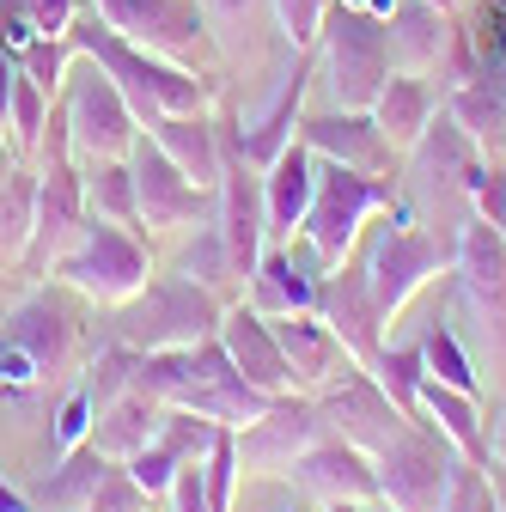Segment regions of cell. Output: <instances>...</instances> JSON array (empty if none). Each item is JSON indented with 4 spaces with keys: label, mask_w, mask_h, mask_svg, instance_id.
I'll use <instances>...</instances> for the list:
<instances>
[{
    "label": "cell",
    "mask_w": 506,
    "mask_h": 512,
    "mask_svg": "<svg viewBox=\"0 0 506 512\" xmlns=\"http://www.w3.org/2000/svg\"><path fill=\"white\" fill-rule=\"evenodd\" d=\"M68 43H74V55L98 61V68L116 80V92L135 104L141 128L159 122V116H208L214 110V80L208 74L177 68V61H165V55H147L141 43H129L122 31H110L98 13H80L68 25Z\"/></svg>",
    "instance_id": "1"
},
{
    "label": "cell",
    "mask_w": 506,
    "mask_h": 512,
    "mask_svg": "<svg viewBox=\"0 0 506 512\" xmlns=\"http://www.w3.org/2000/svg\"><path fill=\"white\" fill-rule=\"evenodd\" d=\"M49 275H55V287H68V293L116 311V305H129L153 281V256H147L135 226H116V220L86 214L80 232L61 244V256L49 263Z\"/></svg>",
    "instance_id": "2"
},
{
    "label": "cell",
    "mask_w": 506,
    "mask_h": 512,
    "mask_svg": "<svg viewBox=\"0 0 506 512\" xmlns=\"http://www.w3.org/2000/svg\"><path fill=\"white\" fill-rule=\"evenodd\" d=\"M311 68L330 98V110H372L378 92L391 80V37L385 19H372L360 7H336L324 13V31L311 43Z\"/></svg>",
    "instance_id": "3"
},
{
    "label": "cell",
    "mask_w": 506,
    "mask_h": 512,
    "mask_svg": "<svg viewBox=\"0 0 506 512\" xmlns=\"http://www.w3.org/2000/svg\"><path fill=\"white\" fill-rule=\"evenodd\" d=\"M397 183L391 177H366V171H348V165H330L318 159V189H311V208L299 220V238H305V263L330 275L348 263V250L360 244V226L372 214L397 208Z\"/></svg>",
    "instance_id": "4"
},
{
    "label": "cell",
    "mask_w": 506,
    "mask_h": 512,
    "mask_svg": "<svg viewBox=\"0 0 506 512\" xmlns=\"http://www.w3.org/2000/svg\"><path fill=\"white\" fill-rule=\"evenodd\" d=\"M220 293L196 287L189 275H153L129 305H116V342L135 354H159V348H196L208 336H220Z\"/></svg>",
    "instance_id": "5"
},
{
    "label": "cell",
    "mask_w": 506,
    "mask_h": 512,
    "mask_svg": "<svg viewBox=\"0 0 506 512\" xmlns=\"http://www.w3.org/2000/svg\"><path fill=\"white\" fill-rule=\"evenodd\" d=\"M360 269H366V287H372L378 311H385V324H391V317H397L433 275L452 269V238L421 232V220L409 214V202H397V208H385V226L372 232Z\"/></svg>",
    "instance_id": "6"
},
{
    "label": "cell",
    "mask_w": 506,
    "mask_h": 512,
    "mask_svg": "<svg viewBox=\"0 0 506 512\" xmlns=\"http://www.w3.org/2000/svg\"><path fill=\"white\" fill-rule=\"evenodd\" d=\"M61 116H68L74 135V159H129V147L141 141V116L135 104L116 92V80L98 68V61L74 55L68 86H61Z\"/></svg>",
    "instance_id": "7"
},
{
    "label": "cell",
    "mask_w": 506,
    "mask_h": 512,
    "mask_svg": "<svg viewBox=\"0 0 506 512\" xmlns=\"http://www.w3.org/2000/svg\"><path fill=\"white\" fill-rule=\"evenodd\" d=\"M92 13L122 31L129 43H141L147 55H165L177 68H214V25L202 13V0H92Z\"/></svg>",
    "instance_id": "8"
},
{
    "label": "cell",
    "mask_w": 506,
    "mask_h": 512,
    "mask_svg": "<svg viewBox=\"0 0 506 512\" xmlns=\"http://www.w3.org/2000/svg\"><path fill=\"white\" fill-rule=\"evenodd\" d=\"M452 464H458V452L427 421L403 427L391 445L372 452L378 506L385 512H439V500H446V488H452Z\"/></svg>",
    "instance_id": "9"
},
{
    "label": "cell",
    "mask_w": 506,
    "mask_h": 512,
    "mask_svg": "<svg viewBox=\"0 0 506 512\" xmlns=\"http://www.w3.org/2000/svg\"><path fill=\"white\" fill-rule=\"evenodd\" d=\"M330 427H324V415H318V403L311 397H275L269 403V415L263 421H250V427H238L232 439H238V470L244 476H269V482H287V470L318 445Z\"/></svg>",
    "instance_id": "10"
},
{
    "label": "cell",
    "mask_w": 506,
    "mask_h": 512,
    "mask_svg": "<svg viewBox=\"0 0 506 512\" xmlns=\"http://www.w3.org/2000/svg\"><path fill=\"white\" fill-rule=\"evenodd\" d=\"M129 171H135V208L147 232H196L202 220H214V196L196 189L141 128V141L129 147Z\"/></svg>",
    "instance_id": "11"
},
{
    "label": "cell",
    "mask_w": 506,
    "mask_h": 512,
    "mask_svg": "<svg viewBox=\"0 0 506 512\" xmlns=\"http://www.w3.org/2000/svg\"><path fill=\"white\" fill-rule=\"evenodd\" d=\"M0 342L19 348L37 366V378L49 384V378H61L80 360V317L55 287H37L31 299H19L7 317H0Z\"/></svg>",
    "instance_id": "12"
},
{
    "label": "cell",
    "mask_w": 506,
    "mask_h": 512,
    "mask_svg": "<svg viewBox=\"0 0 506 512\" xmlns=\"http://www.w3.org/2000/svg\"><path fill=\"white\" fill-rule=\"evenodd\" d=\"M311 403H318V415H324V427L330 433H342L348 445H360V452L372 458L378 452V445H391L403 427H415L385 391H378V378L366 372V366H348L336 384H324V391L318 397H311Z\"/></svg>",
    "instance_id": "13"
},
{
    "label": "cell",
    "mask_w": 506,
    "mask_h": 512,
    "mask_svg": "<svg viewBox=\"0 0 506 512\" xmlns=\"http://www.w3.org/2000/svg\"><path fill=\"white\" fill-rule=\"evenodd\" d=\"M452 275H458L464 311H476L482 330L506 336V232L470 214L452 238Z\"/></svg>",
    "instance_id": "14"
},
{
    "label": "cell",
    "mask_w": 506,
    "mask_h": 512,
    "mask_svg": "<svg viewBox=\"0 0 506 512\" xmlns=\"http://www.w3.org/2000/svg\"><path fill=\"white\" fill-rule=\"evenodd\" d=\"M214 226L226 238L232 275H238V293H244V281L257 275L263 250H269V208H263V171H250L238 153H226V177H220V196H214Z\"/></svg>",
    "instance_id": "15"
},
{
    "label": "cell",
    "mask_w": 506,
    "mask_h": 512,
    "mask_svg": "<svg viewBox=\"0 0 506 512\" xmlns=\"http://www.w3.org/2000/svg\"><path fill=\"white\" fill-rule=\"evenodd\" d=\"M318 317L330 324V336L348 348V360L372 372V360L385 354V311H378V299H372L360 263H342V269L324 275V287H318Z\"/></svg>",
    "instance_id": "16"
},
{
    "label": "cell",
    "mask_w": 506,
    "mask_h": 512,
    "mask_svg": "<svg viewBox=\"0 0 506 512\" xmlns=\"http://www.w3.org/2000/svg\"><path fill=\"white\" fill-rule=\"evenodd\" d=\"M299 141L330 159V165H348V171H366V177H385L391 171V141L378 135L372 110H318V116H299Z\"/></svg>",
    "instance_id": "17"
},
{
    "label": "cell",
    "mask_w": 506,
    "mask_h": 512,
    "mask_svg": "<svg viewBox=\"0 0 506 512\" xmlns=\"http://www.w3.org/2000/svg\"><path fill=\"white\" fill-rule=\"evenodd\" d=\"M311 80H318V68H311V49H299L293 74L281 80V92L269 98V110H263V116H250V122H238V135H232L226 153H238L250 171H269V165L293 147V128H299V110H305Z\"/></svg>",
    "instance_id": "18"
},
{
    "label": "cell",
    "mask_w": 506,
    "mask_h": 512,
    "mask_svg": "<svg viewBox=\"0 0 506 512\" xmlns=\"http://www.w3.org/2000/svg\"><path fill=\"white\" fill-rule=\"evenodd\" d=\"M287 482H293L299 494H311L318 506H336V500H378L372 458L360 452V445H348L342 433H324V439L287 470Z\"/></svg>",
    "instance_id": "19"
},
{
    "label": "cell",
    "mask_w": 506,
    "mask_h": 512,
    "mask_svg": "<svg viewBox=\"0 0 506 512\" xmlns=\"http://www.w3.org/2000/svg\"><path fill=\"white\" fill-rule=\"evenodd\" d=\"M220 348H226V360H232L250 384H257V391H269V397H293L287 354H281L275 324H269L263 311H250L244 299L226 305V317H220Z\"/></svg>",
    "instance_id": "20"
},
{
    "label": "cell",
    "mask_w": 506,
    "mask_h": 512,
    "mask_svg": "<svg viewBox=\"0 0 506 512\" xmlns=\"http://www.w3.org/2000/svg\"><path fill=\"white\" fill-rule=\"evenodd\" d=\"M275 324V342H281V354H287V372H293V391L299 397H318L324 384H336L354 360H348V348L330 336V324L318 311H293V317H269Z\"/></svg>",
    "instance_id": "21"
},
{
    "label": "cell",
    "mask_w": 506,
    "mask_h": 512,
    "mask_svg": "<svg viewBox=\"0 0 506 512\" xmlns=\"http://www.w3.org/2000/svg\"><path fill=\"white\" fill-rule=\"evenodd\" d=\"M318 287L324 275L305 263V256H293L287 244H269L257 275L244 281V305L263 311V317H293V311H318Z\"/></svg>",
    "instance_id": "22"
},
{
    "label": "cell",
    "mask_w": 506,
    "mask_h": 512,
    "mask_svg": "<svg viewBox=\"0 0 506 512\" xmlns=\"http://www.w3.org/2000/svg\"><path fill=\"white\" fill-rule=\"evenodd\" d=\"M147 135L159 141V153L196 183L208 189V196H220V177H226V141H220V128L208 116H159L147 122Z\"/></svg>",
    "instance_id": "23"
},
{
    "label": "cell",
    "mask_w": 506,
    "mask_h": 512,
    "mask_svg": "<svg viewBox=\"0 0 506 512\" xmlns=\"http://www.w3.org/2000/svg\"><path fill=\"white\" fill-rule=\"evenodd\" d=\"M214 421H202V415H183V409H171V421L159 427V439L147 445V452H135L129 464H122V470H129L135 482H141V494L147 500H159L165 488H171V476L189 464V458H202L208 452V445H214Z\"/></svg>",
    "instance_id": "24"
},
{
    "label": "cell",
    "mask_w": 506,
    "mask_h": 512,
    "mask_svg": "<svg viewBox=\"0 0 506 512\" xmlns=\"http://www.w3.org/2000/svg\"><path fill=\"white\" fill-rule=\"evenodd\" d=\"M385 37H391V68L427 80L452 43V13H439L433 0H397V13L385 19Z\"/></svg>",
    "instance_id": "25"
},
{
    "label": "cell",
    "mask_w": 506,
    "mask_h": 512,
    "mask_svg": "<svg viewBox=\"0 0 506 512\" xmlns=\"http://www.w3.org/2000/svg\"><path fill=\"white\" fill-rule=\"evenodd\" d=\"M311 189H318V153L305 141H293L269 171H263V208H269V244L293 238L305 208H311Z\"/></svg>",
    "instance_id": "26"
},
{
    "label": "cell",
    "mask_w": 506,
    "mask_h": 512,
    "mask_svg": "<svg viewBox=\"0 0 506 512\" xmlns=\"http://www.w3.org/2000/svg\"><path fill=\"white\" fill-rule=\"evenodd\" d=\"M171 421V409L165 403H153V397H141V391H122L98 421H92V452L98 458H110V464H129L135 452H147V445L159 439V427Z\"/></svg>",
    "instance_id": "27"
},
{
    "label": "cell",
    "mask_w": 506,
    "mask_h": 512,
    "mask_svg": "<svg viewBox=\"0 0 506 512\" xmlns=\"http://www.w3.org/2000/svg\"><path fill=\"white\" fill-rule=\"evenodd\" d=\"M446 116L476 141V153H488V159L506 153V80H500V61H488L476 80L446 92Z\"/></svg>",
    "instance_id": "28"
},
{
    "label": "cell",
    "mask_w": 506,
    "mask_h": 512,
    "mask_svg": "<svg viewBox=\"0 0 506 512\" xmlns=\"http://www.w3.org/2000/svg\"><path fill=\"white\" fill-rule=\"evenodd\" d=\"M433 110H439L433 80H421V74H397V68H391L385 92H378V104H372V122H378V135L391 141V153H409V147L427 135Z\"/></svg>",
    "instance_id": "29"
},
{
    "label": "cell",
    "mask_w": 506,
    "mask_h": 512,
    "mask_svg": "<svg viewBox=\"0 0 506 512\" xmlns=\"http://www.w3.org/2000/svg\"><path fill=\"white\" fill-rule=\"evenodd\" d=\"M421 421L446 439L458 458H470V464L488 470V433H482V409H476L470 391H452V384L427 378V384H421Z\"/></svg>",
    "instance_id": "30"
},
{
    "label": "cell",
    "mask_w": 506,
    "mask_h": 512,
    "mask_svg": "<svg viewBox=\"0 0 506 512\" xmlns=\"http://www.w3.org/2000/svg\"><path fill=\"white\" fill-rule=\"evenodd\" d=\"M409 159H415V177H421L427 196H446V189H452V196H464V171L476 159V141L464 135L452 116H439V122H427V135L409 147Z\"/></svg>",
    "instance_id": "31"
},
{
    "label": "cell",
    "mask_w": 506,
    "mask_h": 512,
    "mask_svg": "<svg viewBox=\"0 0 506 512\" xmlns=\"http://www.w3.org/2000/svg\"><path fill=\"white\" fill-rule=\"evenodd\" d=\"M104 470H110V458H98L92 445H80V452L55 458L31 482V506H43V512H86L92 494H98V482H104Z\"/></svg>",
    "instance_id": "32"
},
{
    "label": "cell",
    "mask_w": 506,
    "mask_h": 512,
    "mask_svg": "<svg viewBox=\"0 0 506 512\" xmlns=\"http://www.w3.org/2000/svg\"><path fill=\"white\" fill-rule=\"evenodd\" d=\"M37 232V165H13L0 183V269H19Z\"/></svg>",
    "instance_id": "33"
},
{
    "label": "cell",
    "mask_w": 506,
    "mask_h": 512,
    "mask_svg": "<svg viewBox=\"0 0 506 512\" xmlns=\"http://www.w3.org/2000/svg\"><path fill=\"white\" fill-rule=\"evenodd\" d=\"M80 177H86V214L116 220V226H141V208H135V171H129V159H86V165H80Z\"/></svg>",
    "instance_id": "34"
},
{
    "label": "cell",
    "mask_w": 506,
    "mask_h": 512,
    "mask_svg": "<svg viewBox=\"0 0 506 512\" xmlns=\"http://www.w3.org/2000/svg\"><path fill=\"white\" fill-rule=\"evenodd\" d=\"M177 275H189V281L208 287V293H232V287H238L232 256H226V238H220V226H214V220H202V226H196V238L183 244Z\"/></svg>",
    "instance_id": "35"
},
{
    "label": "cell",
    "mask_w": 506,
    "mask_h": 512,
    "mask_svg": "<svg viewBox=\"0 0 506 512\" xmlns=\"http://www.w3.org/2000/svg\"><path fill=\"white\" fill-rule=\"evenodd\" d=\"M372 378H378V391H385L409 421H421V384H427L421 348H385V354L372 360Z\"/></svg>",
    "instance_id": "36"
},
{
    "label": "cell",
    "mask_w": 506,
    "mask_h": 512,
    "mask_svg": "<svg viewBox=\"0 0 506 512\" xmlns=\"http://www.w3.org/2000/svg\"><path fill=\"white\" fill-rule=\"evenodd\" d=\"M135 360H141V354H135V348H122V342H104V348L92 354V366L80 372V391L92 397L98 415H104L122 391H135Z\"/></svg>",
    "instance_id": "37"
},
{
    "label": "cell",
    "mask_w": 506,
    "mask_h": 512,
    "mask_svg": "<svg viewBox=\"0 0 506 512\" xmlns=\"http://www.w3.org/2000/svg\"><path fill=\"white\" fill-rule=\"evenodd\" d=\"M421 360H427V378L452 384V391H470V397H482V378H476V366H470V354H464L458 330L433 324V330L421 336Z\"/></svg>",
    "instance_id": "38"
},
{
    "label": "cell",
    "mask_w": 506,
    "mask_h": 512,
    "mask_svg": "<svg viewBox=\"0 0 506 512\" xmlns=\"http://www.w3.org/2000/svg\"><path fill=\"white\" fill-rule=\"evenodd\" d=\"M464 202H470V214L476 220H488V226H506V159L494 153H476L470 159V171H464Z\"/></svg>",
    "instance_id": "39"
},
{
    "label": "cell",
    "mask_w": 506,
    "mask_h": 512,
    "mask_svg": "<svg viewBox=\"0 0 506 512\" xmlns=\"http://www.w3.org/2000/svg\"><path fill=\"white\" fill-rule=\"evenodd\" d=\"M238 439L220 427L214 433V445L202 452V488H208V506L214 512H238Z\"/></svg>",
    "instance_id": "40"
},
{
    "label": "cell",
    "mask_w": 506,
    "mask_h": 512,
    "mask_svg": "<svg viewBox=\"0 0 506 512\" xmlns=\"http://www.w3.org/2000/svg\"><path fill=\"white\" fill-rule=\"evenodd\" d=\"M49 92L37 86V80H13V110H7V141H13V153H31L37 147V135H43V122H49Z\"/></svg>",
    "instance_id": "41"
},
{
    "label": "cell",
    "mask_w": 506,
    "mask_h": 512,
    "mask_svg": "<svg viewBox=\"0 0 506 512\" xmlns=\"http://www.w3.org/2000/svg\"><path fill=\"white\" fill-rule=\"evenodd\" d=\"M68 68H74V43H68V37H37L31 49H19V74L37 80L49 98H61V86H68Z\"/></svg>",
    "instance_id": "42"
},
{
    "label": "cell",
    "mask_w": 506,
    "mask_h": 512,
    "mask_svg": "<svg viewBox=\"0 0 506 512\" xmlns=\"http://www.w3.org/2000/svg\"><path fill=\"white\" fill-rule=\"evenodd\" d=\"M92 421H98V409H92V397L74 384L68 403L55 409V427H49V464H55V458H68V452H80V445L92 439Z\"/></svg>",
    "instance_id": "43"
},
{
    "label": "cell",
    "mask_w": 506,
    "mask_h": 512,
    "mask_svg": "<svg viewBox=\"0 0 506 512\" xmlns=\"http://www.w3.org/2000/svg\"><path fill=\"white\" fill-rule=\"evenodd\" d=\"M269 7H275V25H281L287 49H311L318 31H324V13L336 7V0H269Z\"/></svg>",
    "instance_id": "44"
},
{
    "label": "cell",
    "mask_w": 506,
    "mask_h": 512,
    "mask_svg": "<svg viewBox=\"0 0 506 512\" xmlns=\"http://www.w3.org/2000/svg\"><path fill=\"white\" fill-rule=\"evenodd\" d=\"M86 512H147V494H141V482H135L129 470H122V464H110Z\"/></svg>",
    "instance_id": "45"
},
{
    "label": "cell",
    "mask_w": 506,
    "mask_h": 512,
    "mask_svg": "<svg viewBox=\"0 0 506 512\" xmlns=\"http://www.w3.org/2000/svg\"><path fill=\"white\" fill-rule=\"evenodd\" d=\"M433 74H439V92H458L464 80H476V74H482L476 43H470L458 25H452V43H446V55H439V68H433Z\"/></svg>",
    "instance_id": "46"
},
{
    "label": "cell",
    "mask_w": 506,
    "mask_h": 512,
    "mask_svg": "<svg viewBox=\"0 0 506 512\" xmlns=\"http://www.w3.org/2000/svg\"><path fill=\"white\" fill-rule=\"evenodd\" d=\"M165 500H171V512H214V506H208V488H202V458H189V464L171 476Z\"/></svg>",
    "instance_id": "47"
},
{
    "label": "cell",
    "mask_w": 506,
    "mask_h": 512,
    "mask_svg": "<svg viewBox=\"0 0 506 512\" xmlns=\"http://www.w3.org/2000/svg\"><path fill=\"white\" fill-rule=\"evenodd\" d=\"M25 13H31L37 37H68V25L80 19V0H25Z\"/></svg>",
    "instance_id": "48"
},
{
    "label": "cell",
    "mask_w": 506,
    "mask_h": 512,
    "mask_svg": "<svg viewBox=\"0 0 506 512\" xmlns=\"http://www.w3.org/2000/svg\"><path fill=\"white\" fill-rule=\"evenodd\" d=\"M263 0H202V13H208V25H214V37L232 49V31L238 25H250V13H257Z\"/></svg>",
    "instance_id": "49"
},
{
    "label": "cell",
    "mask_w": 506,
    "mask_h": 512,
    "mask_svg": "<svg viewBox=\"0 0 506 512\" xmlns=\"http://www.w3.org/2000/svg\"><path fill=\"white\" fill-rule=\"evenodd\" d=\"M13 80H19V55L0 43V128H7V110H13Z\"/></svg>",
    "instance_id": "50"
},
{
    "label": "cell",
    "mask_w": 506,
    "mask_h": 512,
    "mask_svg": "<svg viewBox=\"0 0 506 512\" xmlns=\"http://www.w3.org/2000/svg\"><path fill=\"white\" fill-rule=\"evenodd\" d=\"M342 7H360V13H372V19H391L397 0H342Z\"/></svg>",
    "instance_id": "51"
},
{
    "label": "cell",
    "mask_w": 506,
    "mask_h": 512,
    "mask_svg": "<svg viewBox=\"0 0 506 512\" xmlns=\"http://www.w3.org/2000/svg\"><path fill=\"white\" fill-rule=\"evenodd\" d=\"M488 458H494V470H506V415H500V427L488 439Z\"/></svg>",
    "instance_id": "52"
},
{
    "label": "cell",
    "mask_w": 506,
    "mask_h": 512,
    "mask_svg": "<svg viewBox=\"0 0 506 512\" xmlns=\"http://www.w3.org/2000/svg\"><path fill=\"white\" fill-rule=\"evenodd\" d=\"M13 165H19V153H13V141H7V128H0V183L13 177Z\"/></svg>",
    "instance_id": "53"
},
{
    "label": "cell",
    "mask_w": 506,
    "mask_h": 512,
    "mask_svg": "<svg viewBox=\"0 0 506 512\" xmlns=\"http://www.w3.org/2000/svg\"><path fill=\"white\" fill-rule=\"evenodd\" d=\"M324 512H378V500H336V506H324Z\"/></svg>",
    "instance_id": "54"
},
{
    "label": "cell",
    "mask_w": 506,
    "mask_h": 512,
    "mask_svg": "<svg viewBox=\"0 0 506 512\" xmlns=\"http://www.w3.org/2000/svg\"><path fill=\"white\" fill-rule=\"evenodd\" d=\"M488 488H494V506L506 512V470H488Z\"/></svg>",
    "instance_id": "55"
},
{
    "label": "cell",
    "mask_w": 506,
    "mask_h": 512,
    "mask_svg": "<svg viewBox=\"0 0 506 512\" xmlns=\"http://www.w3.org/2000/svg\"><path fill=\"white\" fill-rule=\"evenodd\" d=\"M482 476H488V470H482ZM470 512H500V506H494V488H488V482H482V500H476Z\"/></svg>",
    "instance_id": "56"
},
{
    "label": "cell",
    "mask_w": 506,
    "mask_h": 512,
    "mask_svg": "<svg viewBox=\"0 0 506 512\" xmlns=\"http://www.w3.org/2000/svg\"><path fill=\"white\" fill-rule=\"evenodd\" d=\"M433 7H439V13H452V7H458V0H433Z\"/></svg>",
    "instance_id": "57"
},
{
    "label": "cell",
    "mask_w": 506,
    "mask_h": 512,
    "mask_svg": "<svg viewBox=\"0 0 506 512\" xmlns=\"http://www.w3.org/2000/svg\"><path fill=\"white\" fill-rule=\"evenodd\" d=\"M488 7H494V13H506V0H488Z\"/></svg>",
    "instance_id": "58"
},
{
    "label": "cell",
    "mask_w": 506,
    "mask_h": 512,
    "mask_svg": "<svg viewBox=\"0 0 506 512\" xmlns=\"http://www.w3.org/2000/svg\"><path fill=\"white\" fill-rule=\"evenodd\" d=\"M281 512H299V506H281Z\"/></svg>",
    "instance_id": "59"
},
{
    "label": "cell",
    "mask_w": 506,
    "mask_h": 512,
    "mask_svg": "<svg viewBox=\"0 0 506 512\" xmlns=\"http://www.w3.org/2000/svg\"><path fill=\"white\" fill-rule=\"evenodd\" d=\"M500 232H506V226H500Z\"/></svg>",
    "instance_id": "60"
}]
</instances>
